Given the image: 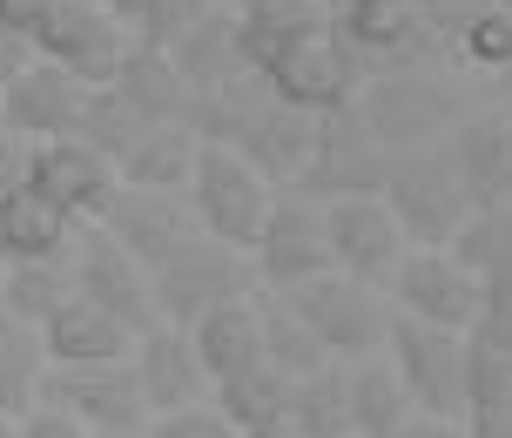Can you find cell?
Listing matches in <instances>:
<instances>
[{"mask_svg":"<svg viewBox=\"0 0 512 438\" xmlns=\"http://www.w3.org/2000/svg\"><path fill=\"white\" fill-rule=\"evenodd\" d=\"M465 337L472 331H445V324H425L411 310H391V331H384V358L405 385L411 412L432 418H465L472 398H465Z\"/></svg>","mask_w":512,"mask_h":438,"instance_id":"cell-1","label":"cell"},{"mask_svg":"<svg viewBox=\"0 0 512 438\" xmlns=\"http://www.w3.org/2000/svg\"><path fill=\"white\" fill-rule=\"evenodd\" d=\"M189 209H196V230L216 236V243H230L250 257L256 230H263V216L277 203V189L250 169V155H236L230 142H203L196 149V169H189Z\"/></svg>","mask_w":512,"mask_h":438,"instance_id":"cell-2","label":"cell"},{"mask_svg":"<svg viewBox=\"0 0 512 438\" xmlns=\"http://www.w3.org/2000/svg\"><path fill=\"white\" fill-rule=\"evenodd\" d=\"M283 304L304 317L317 344L331 358H364V351H384V331H391V290L364 284V277H344V270H324V277H304V284L277 290Z\"/></svg>","mask_w":512,"mask_h":438,"instance_id":"cell-3","label":"cell"},{"mask_svg":"<svg viewBox=\"0 0 512 438\" xmlns=\"http://www.w3.org/2000/svg\"><path fill=\"white\" fill-rule=\"evenodd\" d=\"M324 7H331V34L358 54L364 75L418 68L438 48V34H445L432 0H324Z\"/></svg>","mask_w":512,"mask_h":438,"instance_id":"cell-4","label":"cell"},{"mask_svg":"<svg viewBox=\"0 0 512 438\" xmlns=\"http://www.w3.org/2000/svg\"><path fill=\"white\" fill-rule=\"evenodd\" d=\"M41 405H61L68 418H81L95 438H142L149 432V398L128 358L108 364H48Z\"/></svg>","mask_w":512,"mask_h":438,"instance_id":"cell-5","label":"cell"},{"mask_svg":"<svg viewBox=\"0 0 512 438\" xmlns=\"http://www.w3.org/2000/svg\"><path fill=\"white\" fill-rule=\"evenodd\" d=\"M378 196L391 203V216H398L405 243H452V236H459V223L472 216V196H465L459 176H452V162H445V142L398 155Z\"/></svg>","mask_w":512,"mask_h":438,"instance_id":"cell-6","label":"cell"},{"mask_svg":"<svg viewBox=\"0 0 512 438\" xmlns=\"http://www.w3.org/2000/svg\"><path fill=\"white\" fill-rule=\"evenodd\" d=\"M358 108H364V122L384 135L391 155L432 149V142L452 135V95H445V81L425 75V68H384V75H364Z\"/></svg>","mask_w":512,"mask_h":438,"instance_id":"cell-7","label":"cell"},{"mask_svg":"<svg viewBox=\"0 0 512 438\" xmlns=\"http://www.w3.org/2000/svg\"><path fill=\"white\" fill-rule=\"evenodd\" d=\"M149 290H155V317L162 324H196L203 310H216L223 297H243L250 290V270H243V250L216 243V236H189L176 257H162L149 270Z\"/></svg>","mask_w":512,"mask_h":438,"instance_id":"cell-8","label":"cell"},{"mask_svg":"<svg viewBox=\"0 0 512 438\" xmlns=\"http://www.w3.org/2000/svg\"><path fill=\"white\" fill-rule=\"evenodd\" d=\"M34 54H48V61H61L75 81H88V88H102V81L122 75L128 61V34L115 14H108L102 0H48L41 7V21H34Z\"/></svg>","mask_w":512,"mask_h":438,"instance_id":"cell-9","label":"cell"},{"mask_svg":"<svg viewBox=\"0 0 512 438\" xmlns=\"http://www.w3.org/2000/svg\"><path fill=\"white\" fill-rule=\"evenodd\" d=\"M391 162H398V155L384 149V135L364 122V108L344 102L317 122V155H310V169H304L297 189L317 196V203H331V196H378L384 176H391Z\"/></svg>","mask_w":512,"mask_h":438,"instance_id":"cell-10","label":"cell"},{"mask_svg":"<svg viewBox=\"0 0 512 438\" xmlns=\"http://www.w3.org/2000/svg\"><path fill=\"white\" fill-rule=\"evenodd\" d=\"M384 290H391L398 310L425 317V324H445V331H472L479 304H486V277L472 263H459L445 243H411Z\"/></svg>","mask_w":512,"mask_h":438,"instance_id":"cell-11","label":"cell"},{"mask_svg":"<svg viewBox=\"0 0 512 438\" xmlns=\"http://www.w3.org/2000/svg\"><path fill=\"white\" fill-rule=\"evenodd\" d=\"M250 257H256V277L270 290H290V284H304V277L337 270L331 230H324V203L304 196V189H277V203H270V216H263V230L250 243Z\"/></svg>","mask_w":512,"mask_h":438,"instance_id":"cell-12","label":"cell"},{"mask_svg":"<svg viewBox=\"0 0 512 438\" xmlns=\"http://www.w3.org/2000/svg\"><path fill=\"white\" fill-rule=\"evenodd\" d=\"M68 263H75V290H81V297H88V304H102L108 317L128 324L135 337L149 331V324H162V317H155L149 270L128 257L102 223H75V236H68Z\"/></svg>","mask_w":512,"mask_h":438,"instance_id":"cell-13","label":"cell"},{"mask_svg":"<svg viewBox=\"0 0 512 438\" xmlns=\"http://www.w3.org/2000/svg\"><path fill=\"white\" fill-rule=\"evenodd\" d=\"M263 81H270L277 102L310 108V115H331V108L358 102L364 68H358V54L344 48L331 27H317V34H304V41H290V48L263 68Z\"/></svg>","mask_w":512,"mask_h":438,"instance_id":"cell-14","label":"cell"},{"mask_svg":"<svg viewBox=\"0 0 512 438\" xmlns=\"http://www.w3.org/2000/svg\"><path fill=\"white\" fill-rule=\"evenodd\" d=\"M27 182H34L54 209H68L75 223H95L102 203L122 189V169H115V155H102L88 135H48V142H34Z\"/></svg>","mask_w":512,"mask_h":438,"instance_id":"cell-15","label":"cell"},{"mask_svg":"<svg viewBox=\"0 0 512 438\" xmlns=\"http://www.w3.org/2000/svg\"><path fill=\"white\" fill-rule=\"evenodd\" d=\"M95 223H102L142 270H155L162 257H176L182 243L196 236V209H189L182 189H135V182H122V189L102 203Z\"/></svg>","mask_w":512,"mask_h":438,"instance_id":"cell-16","label":"cell"},{"mask_svg":"<svg viewBox=\"0 0 512 438\" xmlns=\"http://www.w3.org/2000/svg\"><path fill=\"white\" fill-rule=\"evenodd\" d=\"M324 230H331V263L344 277H364V284H391V270L411 243L398 230V216L384 196H331L324 203Z\"/></svg>","mask_w":512,"mask_h":438,"instance_id":"cell-17","label":"cell"},{"mask_svg":"<svg viewBox=\"0 0 512 438\" xmlns=\"http://www.w3.org/2000/svg\"><path fill=\"white\" fill-rule=\"evenodd\" d=\"M81 102H88V81H75L61 61L34 54L21 75L0 88V115H7V135H27V142H48V135H75Z\"/></svg>","mask_w":512,"mask_h":438,"instance_id":"cell-18","label":"cell"},{"mask_svg":"<svg viewBox=\"0 0 512 438\" xmlns=\"http://www.w3.org/2000/svg\"><path fill=\"white\" fill-rule=\"evenodd\" d=\"M317 122H324V115L290 108V102H277V95H270V102H263L250 122L236 129L230 149L250 155V169L270 182V189H297V182H304V169H310V155H317Z\"/></svg>","mask_w":512,"mask_h":438,"instance_id":"cell-19","label":"cell"},{"mask_svg":"<svg viewBox=\"0 0 512 438\" xmlns=\"http://www.w3.org/2000/svg\"><path fill=\"white\" fill-rule=\"evenodd\" d=\"M128 364L142 378V398H149V418L155 412H182V405H203L209 391V371L196 358V337L182 324H149V331L128 344Z\"/></svg>","mask_w":512,"mask_h":438,"instance_id":"cell-20","label":"cell"},{"mask_svg":"<svg viewBox=\"0 0 512 438\" xmlns=\"http://www.w3.org/2000/svg\"><path fill=\"white\" fill-rule=\"evenodd\" d=\"M445 162H452V176L459 189L472 196V209L486 203H506L512 196V115H472L459 129L445 135Z\"/></svg>","mask_w":512,"mask_h":438,"instance_id":"cell-21","label":"cell"},{"mask_svg":"<svg viewBox=\"0 0 512 438\" xmlns=\"http://www.w3.org/2000/svg\"><path fill=\"white\" fill-rule=\"evenodd\" d=\"M189 337H196V358H203L209 385H223V378L250 371V364H270L263 358V310H256V290L223 297L216 310H203V317L189 324Z\"/></svg>","mask_w":512,"mask_h":438,"instance_id":"cell-22","label":"cell"},{"mask_svg":"<svg viewBox=\"0 0 512 438\" xmlns=\"http://www.w3.org/2000/svg\"><path fill=\"white\" fill-rule=\"evenodd\" d=\"M236 61L263 75L290 41H304L317 27H331V7L324 0H236Z\"/></svg>","mask_w":512,"mask_h":438,"instance_id":"cell-23","label":"cell"},{"mask_svg":"<svg viewBox=\"0 0 512 438\" xmlns=\"http://www.w3.org/2000/svg\"><path fill=\"white\" fill-rule=\"evenodd\" d=\"M41 344H48V364H108V358H128L135 331L115 324L102 304H88L75 290V297L41 324Z\"/></svg>","mask_w":512,"mask_h":438,"instance_id":"cell-24","label":"cell"},{"mask_svg":"<svg viewBox=\"0 0 512 438\" xmlns=\"http://www.w3.org/2000/svg\"><path fill=\"white\" fill-rule=\"evenodd\" d=\"M196 149H203V142H196L189 122H149V129L115 155V169H122V182H135V189H189Z\"/></svg>","mask_w":512,"mask_h":438,"instance_id":"cell-25","label":"cell"},{"mask_svg":"<svg viewBox=\"0 0 512 438\" xmlns=\"http://www.w3.org/2000/svg\"><path fill=\"white\" fill-rule=\"evenodd\" d=\"M405 418H411V398H405V385H398L391 358H371V351H364V358L344 371V425L358 438H391Z\"/></svg>","mask_w":512,"mask_h":438,"instance_id":"cell-26","label":"cell"},{"mask_svg":"<svg viewBox=\"0 0 512 438\" xmlns=\"http://www.w3.org/2000/svg\"><path fill=\"white\" fill-rule=\"evenodd\" d=\"M68 236H75V216H68V209H54L34 182L14 189V196L0 203V257H7V263L61 257V250H68Z\"/></svg>","mask_w":512,"mask_h":438,"instance_id":"cell-27","label":"cell"},{"mask_svg":"<svg viewBox=\"0 0 512 438\" xmlns=\"http://www.w3.org/2000/svg\"><path fill=\"white\" fill-rule=\"evenodd\" d=\"M108 88H115L142 122H182V95H189V88H182V68L169 61V48H155V41H128V61Z\"/></svg>","mask_w":512,"mask_h":438,"instance_id":"cell-28","label":"cell"},{"mask_svg":"<svg viewBox=\"0 0 512 438\" xmlns=\"http://www.w3.org/2000/svg\"><path fill=\"white\" fill-rule=\"evenodd\" d=\"M41 385H48V344H41V324L0 310V412L27 418L34 405H41Z\"/></svg>","mask_w":512,"mask_h":438,"instance_id":"cell-29","label":"cell"},{"mask_svg":"<svg viewBox=\"0 0 512 438\" xmlns=\"http://www.w3.org/2000/svg\"><path fill=\"white\" fill-rule=\"evenodd\" d=\"M68 297H75V263H68V250H61V257L0 263V310H14L27 324H48Z\"/></svg>","mask_w":512,"mask_h":438,"instance_id":"cell-30","label":"cell"},{"mask_svg":"<svg viewBox=\"0 0 512 438\" xmlns=\"http://www.w3.org/2000/svg\"><path fill=\"white\" fill-rule=\"evenodd\" d=\"M169 61L182 68V88H209V81L236 75L243 61H236V14L230 7H209L196 27H182L176 41H169Z\"/></svg>","mask_w":512,"mask_h":438,"instance_id":"cell-31","label":"cell"},{"mask_svg":"<svg viewBox=\"0 0 512 438\" xmlns=\"http://www.w3.org/2000/svg\"><path fill=\"white\" fill-rule=\"evenodd\" d=\"M256 310H263V358L277 364L283 378H304V371H317V364H331V351L317 344V331H310L270 284L256 290Z\"/></svg>","mask_w":512,"mask_h":438,"instance_id":"cell-32","label":"cell"},{"mask_svg":"<svg viewBox=\"0 0 512 438\" xmlns=\"http://www.w3.org/2000/svg\"><path fill=\"white\" fill-rule=\"evenodd\" d=\"M283 412L304 438H331V432H351L344 425V371L337 364H317L304 378H290V398H283Z\"/></svg>","mask_w":512,"mask_h":438,"instance_id":"cell-33","label":"cell"},{"mask_svg":"<svg viewBox=\"0 0 512 438\" xmlns=\"http://www.w3.org/2000/svg\"><path fill=\"white\" fill-rule=\"evenodd\" d=\"M216 405H223V418H230L236 432L243 425H263V418L283 412V398H290V378H283L277 364H250V371H236V378H223V385L209 391Z\"/></svg>","mask_w":512,"mask_h":438,"instance_id":"cell-34","label":"cell"},{"mask_svg":"<svg viewBox=\"0 0 512 438\" xmlns=\"http://www.w3.org/2000/svg\"><path fill=\"white\" fill-rule=\"evenodd\" d=\"M445 250H452L459 263H472L479 277H486V270H499V263H512V196H506V203L472 209Z\"/></svg>","mask_w":512,"mask_h":438,"instance_id":"cell-35","label":"cell"},{"mask_svg":"<svg viewBox=\"0 0 512 438\" xmlns=\"http://www.w3.org/2000/svg\"><path fill=\"white\" fill-rule=\"evenodd\" d=\"M465 398L472 412H512V344L465 337Z\"/></svg>","mask_w":512,"mask_h":438,"instance_id":"cell-36","label":"cell"},{"mask_svg":"<svg viewBox=\"0 0 512 438\" xmlns=\"http://www.w3.org/2000/svg\"><path fill=\"white\" fill-rule=\"evenodd\" d=\"M149 129V122H142V115H135V108L122 102V95H115V88H88V102H81V122H75V135H88V142H95V149L102 155H122L128 142H135V135Z\"/></svg>","mask_w":512,"mask_h":438,"instance_id":"cell-37","label":"cell"},{"mask_svg":"<svg viewBox=\"0 0 512 438\" xmlns=\"http://www.w3.org/2000/svg\"><path fill=\"white\" fill-rule=\"evenodd\" d=\"M459 54L479 61V68H512V7H479L459 21Z\"/></svg>","mask_w":512,"mask_h":438,"instance_id":"cell-38","label":"cell"},{"mask_svg":"<svg viewBox=\"0 0 512 438\" xmlns=\"http://www.w3.org/2000/svg\"><path fill=\"white\" fill-rule=\"evenodd\" d=\"M142 438H243V432L223 418L216 398H203V405H182V412H155Z\"/></svg>","mask_w":512,"mask_h":438,"instance_id":"cell-39","label":"cell"},{"mask_svg":"<svg viewBox=\"0 0 512 438\" xmlns=\"http://www.w3.org/2000/svg\"><path fill=\"white\" fill-rule=\"evenodd\" d=\"M209 7H223V0H149L142 7V21H135V41H155V48H169L182 27H196Z\"/></svg>","mask_w":512,"mask_h":438,"instance_id":"cell-40","label":"cell"},{"mask_svg":"<svg viewBox=\"0 0 512 438\" xmlns=\"http://www.w3.org/2000/svg\"><path fill=\"white\" fill-rule=\"evenodd\" d=\"M472 337L512 344V263L486 270V304H479V324H472Z\"/></svg>","mask_w":512,"mask_h":438,"instance_id":"cell-41","label":"cell"},{"mask_svg":"<svg viewBox=\"0 0 512 438\" xmlns=\"http://www.w3.org/2000/svg\"><path fill=\"white\" fill-rule=\"evenodd\" d=\"M21 438H95L81 418H68L61 405H34V412L21 418Z\"/></svg>","mask_w":512,"mask_h":438,"instance_id":"cell-42","label":"cell"},{"mask_svg":"<svg viewBox=\"0 0 512 438\" xmlns=\"http://www.w3.org/2000/svg\"><path fill=\"white\" fill-rule=\"evenodd\" d=\"M27 162H34V142L27 135H0V203L27 189Z\"/></svg>","mask_w":512,"mask_h":438,"instance_id":"cell-43","label":"cell"},{"mask_svg":"<svg viewBox=\"0 0 512 438\" xmlns=\"http://www.w3.org/2000/svg\"><path fill=\"white\" fill-rule=\"evenodd\" d=\"M27 61H34V41H27L21 27H0V88H7V81L21 75Z\"/></svg>","mask_w":512,"mask_h":438,"instance_id":"cell-44","label":"cell"},{"mask_svg":"<svg viewBox=\"0 0 512 438\" xmlns=\"http://www.w3.org/2000/svg\"><path fill=\"white\" fill-rule=\"evenodd\" d=\"M391 438H465V418H432V412H411Z\"/></svg>","mask_w":512,"mask_h":438,"instance_id":"cell-45","label":"cell"},{"mask_svg":"<svg viewBox=\"0 0 512 438\" xmlns=\"http://www.w3.org/2000/svg\"><path fill=\"white\" fill-rule=\"evenodd\" d=\"M465 438H512V412H465Z\"/></svg>","mask_w":512,"mask_h":438,"instance_id":"cell-46","label":"cell"},{"mask_svg":"<svg viewBox=\"0 0 512 438\" xmlns=\"http://www.w3.org/2000/svg\"><path fill=\"white\" fill-rule=\"evenodd\" d=\"M41 7H48V0H0V27H21V34H34Z\"/></svg>","mask_w":512,"mask_h":438,"instance_id":"cell-47","label":"cell"},{"mask_svg":"<svg viewBox=\"0 0 512 438\" xmlns=\"http://www.w3.org/2000/svg\"><path fill=\"white\" fill-rule=\"evenodd\" d=\"M243 438H304V432L290 425V412H277V418H263V425H243Z\"/></svg>","mask_w":512,"mask_h":438,"instance_id":"cell-48","label":"cell"},{"mask_svg":"<svg viewBox=\"0 0 512 438\" xmlns=\"http://www.w3.org/2000/svg\"><path fill=\"white\" fill-rule=\"evenodd\" d=\"M108 14H115V21L128 27V34H135V21H142V7H149V0H102Z\"/></svg>","mask_w":512,"mask_h":438,"instance_id":"cell-49","label":"cell"},{"mask_svg":"<svg viewBox=\"0 0 512 438\" xmlns=\"http://www.w3.org/2000/svg\"><path fill=\"white\" fill-rule=\"evenodd\" d=\"M0 438H21V418H7V412H0Z\"/></svg>","mask_w":512,"mask_h":438,"instance_id":"cell-50","label":"cell"},{"mask_svg":"<svg viewBox=\"0 0 512 438\" xmlns=\"http://www.w3.org/2000/svg\"><path fill=\"white\" fill-rule=\"evenodd\" d=\"M331 438H358V432H331Z\"/></svg>","mask_w":512,"mask_h":438,"instance_id":"cell-51","label":"cell"},{"mask_svg":"<svg viewBox=\"0 0 512 438\" xmlns=\"http://www.w3.org/2000/svg\"><path fill=\"white\" fill-rule=\"evenodd\" d=\"M0 135H7V115H0Z\"/></svg>","mask_w":512,"mask_h":438,"instance_id":"cell-52","label":"cell"},{"mask_svg":"<svg viewBox=\"0 0 512 438\" xmlns=\"http://www.w3.org/2000/svg\"><path fill=\"white\" fill-rule=\"evenodd\" d=\"M499 7H512V0H499Z\"/></svg>","mask_w":512,"mask_h":438,"instance_id":"cell-53","label":"cell"},{"mask_svg":"<svg viewBox=\"0 0 512 438\" xmlns=\"http://www.w3.org/2000/svg\"><path fill=\"white\" fill-rule=\"evenodd\" d=\"M506 115H512V102H506Z\"/></svg>","mask_w":512,"mask_h":438,"instance_id":"cell-54","label":"cell"},{"mask_svg":"<svg viewBox=\"0 0 512 438\" xmlns=\"http://www.w3.org/2000/svg\"><path fill=\"white\" fill-rule=\"evenodd\" d=\"M0 263H7V257H0Z\"/></svg>","mask_w":512,"mask_h":438,"instance_id":"cell-55","label":"cell"}]
</instances>
